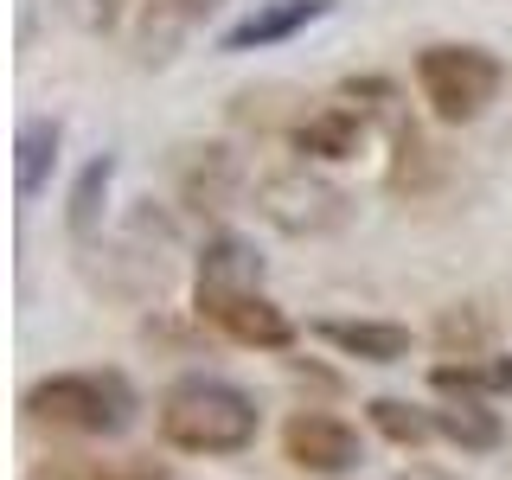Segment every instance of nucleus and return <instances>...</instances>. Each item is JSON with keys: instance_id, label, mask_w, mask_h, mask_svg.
I'll return each instance as SVG.
<instances>
[{"instance_id": "obj_1", "label": "nucleus", "mask_w": 512, "mask_h": 480, "mask_svg": "<svg viewBox=\"0 0 512 480\" xmlns=\"http://www.w3.org/2000/svg\"><path fill=\"white\" fill-rule=\"evenodd\" d=\"M154 423H160V442L180 448V455H244L256 429H263V410L250 404V391L199 372V378L167 384Z\"/></svg>"}, {"instance_id": "obj_2", "label": "nucleus", "mask_w": 512, "mask_h": 480, "mask_svg": "<svg viewBox=\"0 0 512 480\" xmlns=\"http://www.w3.org/2000/svg\"><path fill=\"white\" fill-rule=\"evenodd\" d=\"M20 410L32 423L71 429V436H122V429H135L141 397L122 372H58V378L32 384L20 397Z\"/></svg>"}, {"instance_id": "obj_3", "label": "nucleus", "mask_w": 512, "mask_h": 480, "mask_svg": "<svg viewBox=\"0 0 512 480\" xmlns=\"http://www.w3.org/2000/svg\"><path fill=\"white\" fill-rule=\"evenodd\" d=\"M506 84V64L487 52V45H423L416 52V90H423L429 116L461 128L480 122L493 109V96Z\"/></svg>"}, {"instance_id": "obj_4", "label": "nucleus", "mask_w": 512, "mask_h": 480, "mask_svg": "<svg viewBox=\"0 0 512 480\" xmlns=\"http://www.w3.org/2000/svg\"><path fill=\"white\" fill-rule=\"evenodd\" d=\"M199 320H212L224 340L250 346V352H288L295 346V320H288L263 288H192Z\"/></svg>"}, {"instance_id": "obj_5", "label": "nucleus", "mask_w": 512, "mask_h": 480, "mask_svg": "<svg viewBox=\"0 0 512 480\" xmlns=\"http://www.w3.org/2000/svg\"><path fill=\"white\" fill-rule=\"evenodd\" d=\"M256 212L269 224H282L288 237H314V231H333V224L346 218V192H333L327 180H314L308 167H295V173L256 180Z\"/></svg>"}, {"instance_id": "obj_6", "label": "nucleus", "mask_w": 512, "mask_h": 480, "mask_svg": "<svg viewBox=\"0 0 512 480\" xmlns=\"http://www.w3.org/2000/svg\"><path fill=\"white\" fill-rule=\"evenodd\" d=\"M282 455L301 474H352L359 468V429L333 410H295L282 423Z\"/></svg>"}, {"instance_id": "obj_7", "label": "nucleus", "mask_w": 512, "mask_h": 480, "mask_svg": "<svg viewBox=\"0 0 512 480\" xmlns=\"http://www.w3.org/2000/svg\"><path fill=\"white\" fill-rule=\"evenodd\" d=\"M224 0H141L135 13V64H173L180 58V45L199 32Z\"/></svg>"}, {"instance_id": "obj_8", "label": "nucleus", "mask_w": 512, "mask_h": 480, "mask_svg": "<svg viewBox=\"0 0 512 480\" xmlns=\"http://www.w3.org/2000/svg\"><path fill=\"white\" fill-rule=\"evenodd\" d=\"M333 0H256L237 26L218 32V52L237 58V52H269V45L295 39V32H308L314 20H327Z\"/></svg>"}, {"instance_id": "obj_9", "label": "nucleus", "mask_w": 512, "mask_h": 480, "mask_svg": "<svg viewBox=\"0 0 512 480\" xmlns=\"http://www.w3.org/2000/svg\"><path fill=\"white\" fill-rule=\"evenodd\" d=\"M314 333L333 352L359 359V365H397V359H410V327H397V320H314Z\"/></svg>"}, {"instance_id": "obj_10", "label": "nucleus", "mask_w": 512, "mask_h": 480, "mask_svg": "<svg viewBox=\"0 0 512 480\" xmlns=\"http://www.w3.org/2000/svg\"><path fill=\"white\" fill-rule=\"evenodd\" d=\"M359 148H365V109L352 103H327L295 128V154L308 160H352Z\"/></svg>"}, {"instance_id": "obj_11", "label": "nucleus", "mask_w": 512, "mask_h": 480, "mask_svg": "<svg viewBox=\"0 0 512 480\" xmlns=\"http://www.w3.org/2000/svg\"><path fill=\"white\" fill-rule=\"evenodd\" d=\"M244 186V167H237L231 148H192V160L180 167V192L192 212H224Z\"/></svg>"}, {"instance_id": "obj_12", "label": "nucleus", "mask_w": 512, "mask_h": 480, "mask_svg": "<svg viewBox=\"0 0 512 480\" xmlns=\"http://www.w3.org/2000/svg\"><path fill=\"white\" fill-rule=\"evenodd\" d=\"M58 148H64L58 116H26L20 122V141H13V192H20V199H39V186L52 180V167H58Z\"/></svg>"}, {"instance_id": "obj_13", "label": "nucleus", "mask_w": 512, "mask_h": 480, "mask_svg": "<svg viewBox=\"0 0 512 480\" xmlns=\"http://www.w3.org/2000/svg\"><path fill=\"white\" fill-rule=\"evenodd\" d=\"M436 429L461 455H493V448L506 442V423H500V410H487V397H455V404H442Z\"/></svg>"}, {"instance_id": "obj_14", "label": "nucleus", "mask_w": 512, "mask_h": 480, "mask_svg": "<svg viewBox=\"0 0 512 480\" xmlns=\"http://www.w3.org/2000/svg\"><path fill=\"white\" fill-rule=\"evenodd\" d=\"M39 480H173L148 455H45Z\"/></svg>"}, {"instance_id": "obj_15", "label": "nucleus", "mask_w": 512, "mask_h": 480, "mask_svg": "<svg viewBox=\"0 0 512 480\" xmlns=\"http://www.w3.org/2000/svg\"><path fill=\"white\" fill-rule=\"evenodd\" d=\"M192 288H263V263L244 237H212L199 250V282Z\"/></svg>"}, {"instance_id": "obj_16", "label": "nucleus", "mask_w": 512, "mask_h": 480, "mask_svg": "<svg viewBox=\"0 0 512 480\" xmlns=\"http://www.w3.org/2000/svg\"><path fill=\"white\" fill-rule=\"evenodd\" d=\"M429 384L448 397H500L512 391V359H442L436 372H429Z\"/></svg>"}, {"instance_id": "obj_17", "label": "nucleus", "mask_w": 512, "mask_h": 480, "mask_svg": "<svg viewBox=\"0 0 512 480\" xmlns=\"http://www.w3.org/2000/svg\"><path fill=\"white\" fill-rule=\"evenodd\" d=\"M109 180H116V154H96L90 167L77 173V186H71V205H64V224H71V237H90L96 224H103Z\"/></svg>"}, {"instance_id": "obj_18", "label": "nucleus", "mask_w": 512, "mask_h": 480, "mask_svg": "<svg viewBox=\"0 0 512 480\" xmlns=\"http://www.w3.org/2000/svg\"><path fill=\"white\" fill-rule=\"evenodd\" d=\"M372 429L384 442H397V448H423L429 436H442L436 429V410H423V404H404V397H372Z\"/></svg>"}, {"instance_id": "obj_19", "label": "nucleus", "mask_w": 512, "mask_h": 480, "mask_svg": "<svg viewBox=\"0 0 512 480\" xmlns=\"http://www.w3.org/2000/svg\"><path fill=\"white\" fill-rule=\"evenodd\" d=\"M58 13L77 32H109V26L122 20V0H58Z\"/></svg>"}, {"instance_id": "obj_20", "label": "nucleus", "mask_w": 512, "mask_h": 480, "mask_svg": "<svg viewBox=\"0 0 512 480\" xmlns=\"http://www.w3.org/2000/svg\"><path fill=\"white\" fill-rule=\"evenodd\" d=\"M442 346H448V359H455V346H461V359H474V346L487 340V320L480 314H442Z\"/></svg>"}]
</instances>
